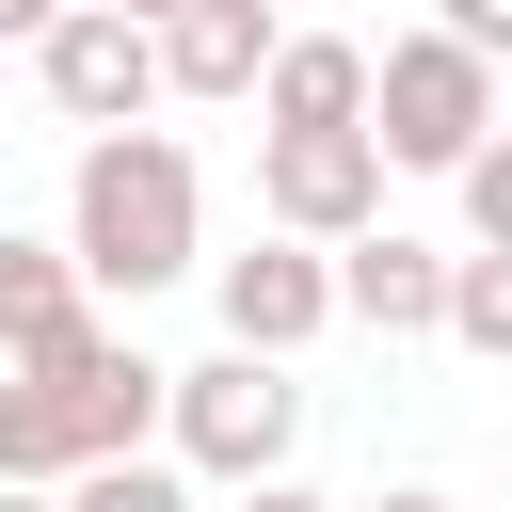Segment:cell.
Listing matches in <instances>:
<instances>
[{"label":"cell","mask_w":512,"mask_h":512,"mask_svg":"<svg viewBox=\"0 0 512 512\" xmlns=\"http://www.w3.org/2000/svg\"><path fill=\"white\" fill-rule=\"evenodd\" d=\"M64 256L96 272V304H160L176 272H208V176L176 128H96L64 160Z\"/></svg>","instance_id":"cell-1"},{"label":"cell","mask_w":512,"mask_h":512,"mask_svg":"<svg viewBox=\"0 0 512 512\" xmlns=\"http://www.w3.org/2000/svg\"><path fill=\"white\" fill-rule=\"evenodd\" d=\"M160 432H176V368L144 336H112V320L80 352H48V368H0V480H32V496L96 480V464H128Z\"/></svg>","instance_id":"cell-2"},{"label":"cell","mask_w":512,"mask_h":512,"mask_svg":"<svg viewBox=\"0 0 512 512\" xmlns=\"http://www.w3.org/2000/svg\"><path fill=\"white\" fill-rule=\"evenodd\" d=\"M208 496H256V480H288V448H304V368L288 352H192L176 368V432H160Z\"/></svg>","instance_id":"cell-3"},{"label":"cell","mask_w":512,"mask_h":512,"mask_svg":"<svg viewBox=\"0 0 512 512\" xmlns=\"http://www.w3.org/2000/svg\"><path fill=\"white\" fill-rule=\"evenodd\" d=\"M368 144L400 176H464L496 144V64L432 16V32H384V80H368Z\"/></svg>","instance_id":"cell-4"},{"label":"cell","mask_w":512,"mask_h":512,"mask_svg":"<svg viewBox=\"0 0 512 512\" xmlns=\"http://www.w3.org/2000/svg\"><path fill=\"white\" fill-rule=\"evenodd\" d=\"M32 96L96 144V128H144L160 96H176V64H160V16H112V0H80L48 48H32Z\"/></svg>","instance_id":"cell-5"},{"label":"cell","mask_w":512,"mask_h":512,"mask_svg":"<svg viewBox=\"0 0 512 512\" xmlns=\"http://www.w3.org/2000/svg\"><path fill=\"white\" fill-rule=\"evenodd\" d=\"M384 144L368 128H256V224H288V240H368L384 224Z\"/></svg>","instance_id":"cell-6"},{"label":"cell","mask_w":512,"mask_h":512,"mask_svg":"<svg viewBox=\"0 0 512 512\" xmlns=\"http://www.w3.org/2000/svg\"><path fill=\"white\" fill-rule=\"evenodd\" d=\"M208 304H224L240 352H288V368L352 320V304H336V240H288V224H256L240 256H208Z\"/></svg>","instance_id":"cell-7"},{"label":"cell","mask_w":512,"mask_h":512,"mask_svg":"<svg viewBox=\"0 0 512 512\" xmlns=\"http://www.w3.org/2000/svg\"><path fill=\"white\" fill-rule=\"evenodd\" d=\"M448 288H464V256L448 240H416V224H368V240H336V304H352V336H448Z\"/></svg>","instance_id":"cell-8"},{"label":"cell","mask_w":512,"mask_h":512,"mask_svg":"<svg viewBox=\"0 0 512 512\" xmlns=\"http://www.w3.org/2000/svg\"><path fill=\"white\" fill-rule=\"evenodd\" d=\"M304 16H256V0H176L160 16V64H176V96H208V112H256V80H272V48H288Z\"/></svg>","instance_id":"cell-9"},{"label":"cell","mask_w":512,"mask_h":512,"mask_svg":"<svg viewBox=\"0 0 512 512\" xmlns=\"http://www.w3.org/2000/svg\"><path fill=\"white\" fill-rule=\"evenodd\" d=\"M80 336H96V272H80L64 240L0 224V368H48V352H80Z\"/></svg>","instance_id":"cell-10"},{"label":"cell","mask_w":512,"mask_h":512,"mask_svg":"<svg viewBox=\"0 0 512 512\" xmlns=\"http://www.w3.org/2000/svg\"><path fill=\"white\" fill-rule=\"evenodd\" d=\"M368 80H384V48H352V32H288L272 80H256V128H368Z\"/></svg>","instance_id":"cell-11"},{"label":"cell","mask_w":512,"mask_h":512,"mask_svg":"<svg viewBox=\"0 0 512 512\" xmlns=\"http://www.w3.org/2000/svg\"><path fill=\"white\" fill-rule=\"evenodd\" d=\"M64 512H208V480H192L176 448H128V464H96V480H64Z\"/></svg>","instance_id":"cell-12"},{"label":"cell","mask_w":512,"mask_h":512,"mask_svg":"<svg viewBox=\"0 0 512 512\" xmlns=\"http://www.w3.org/2000/svg\"><path fill=\"white\" fill-rule=\"evenodd\" d=\"M448 352L512 368V256H480V240H464V288H448Z\"/></svg>","instance_id":"cell-13"},{"label":"cell","mask_w":512,"mask_h":512,"mask_svg":"<svg viewBox=\"0 0 512 512\" xmlns=\"http://www.w3.org/2000/svg\"><path fill=\"white\" fill-rule=\"evenodd\" d=\"M448 192H464V240H480V256H512V128H496V144H480Z\"/></svg>","instance_id":"cell-14"},{"label":"cell","mask_w":512,"mask_h":512,"mask_svg":"<svg viewBox=\"0 0 512 512\" xmlns=\"http://www.w3.org/2000/svg\"><path fill=\"white\" fill-rule=\"evenodd\" d=\"M432 16H448V32L480 48V64H512V0H432Z\"/></svg>","instance_id":"cell-15"},{"label":"cell","mask_w":512,"mask_h":512,"mask_svg":"<svg viewBox=\"0 0 512 512\" xmlns=\"http://www.w3.org/2000/svg\"><path fill=\"white\" fill-rule=\"evenodd\" d=\"M64 16H80V0H0V48H48Z\"/></svg>","instance_id":"cell-16"},{"label":"cell","mask_w":512,"mask_h":512,"mask_svg":"<svg viewBox=\"0 0 512 512\" xmlns=\"http://www.w3.org/2000/svg\"><path fill=\"white\" fill-rule=\"evenodd\" d=\"M224 512H352V496H320V480H256V496H224Z\"/></svg>","instance_id":"cell-17"},{"label":"cell","mask_w":512,"mask_h":512,"mask_svg":"<svg viewBox=\"0 0 512 512\" xmlns=\"http://www.w3.org/2000/svg\"><path fill=\"white\" fill-rule=\"evenodd\" d=\"M352 512H448V496H432V480H384V496H352Z\"/></svg>","instance_id":"cell-18"},{"label":"cell","mask_w":512,"mask_h":512,"mask_svg":"<svg viewBox=\"0 0 512 512\" xmlns=\"http://www.w3.org/2000/svg\"><path fill=\"white\" fill-rule=\"evenodd\" d=\"M0 512H64V496H32V480H0Z\"/></svg>","instance_id":"cell-19"},{"label":"cell","mask_w":512,"mask_h":512,"mask_svg":"<svg viewBox=\"0 0 512 512\" xmlns=\"http://www.w3.org/2000/svg\"><path fill=\"white\" fill-rule=\"evenodd\" d=\"M112 16H176V0H112Z\"/></svg>","instance_id":"cell-20"},{"label":"cell","mask_w":512,"mask_h":512,"mask_svg":"<svg viewBox=\"0 0 512 512\" xmlns=\"http://www.w3.org/2000/svg\"><path fill=\"white\" fill-rule=\"evenodd\" d=\"M256 16H288V0H256Z\"/></svg>","instance_id":"cell-21"}]
</instances>
